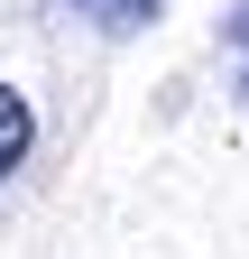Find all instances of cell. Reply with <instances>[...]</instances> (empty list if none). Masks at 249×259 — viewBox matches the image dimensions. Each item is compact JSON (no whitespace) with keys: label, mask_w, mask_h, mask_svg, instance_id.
<instances>
[{"label":"cell","mask_w":249,"mask_h":259,"mask_svg":"<svg viewBox=\"0 0 249 259\" xmlns=\"http://www.w3.org/2000/svg\"><path fill=\"white\" fill-rule=\"evenodd\" d=\"M65 19H92V28H111V37H130V28H148L166 10V0H55Z\"/></svg>","instance_id":"cell-1"},{"label":"cell","mask_w":249,"mask_h":259,"mask_svg":"<svg viewBox=\"0 0 249 259\" xmlns=\"http://www.w3.org/2000/svg\"><path fill=\"white\" fill-rule=\"evenodd\" d=\"M28 139H37V111H28V93H19V83H0V176L28 157Z\"/></svg>","instance_id":"cell-2"},{"label":"cell","mask_w":249,"mask_h":259,"mask_svg":"<svg viewBox=\"0 0 249 259\" xmlns=\"http://www.w3.org/2000/svg\"><path fill=\"white\" fill-rule=\"evenodd\" d=\"M231 65H240V83H249V10L231 19Z\"/></svg>","instance_id":"cell-3"}]
</instances>
